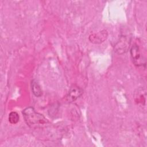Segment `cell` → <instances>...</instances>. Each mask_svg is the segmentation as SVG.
<instances>
[{
    "label": "cell",
    "mask_w": 147,
    "mask_h": 147,
    "mask_svg": "<svg viewBox=\"0 0 147 147\" xmlns=\"http://www.w3.org/2000/svg\"><path fill=\"white\" fill-rule=\"evenodd\" d=\"M130 55L132 61L135 65L141 66L145 65V60L141 55L139 47L137 44H134L132 45L130 49Z\"/></svg>",
    "instance_id": "cell-2"
},
{
    "label": "cell",
    "mask_w": 147,
    "mask_h": 147,
    "mask_svg": "<svg viewBox=\"0 0 147 147\" xmlns=\"http://www.w3.org/2000/svg\"><path fill=\"white\" fill-rule=\"evenodd\" d=\"M27 125L32 128H39L49 123L48 119L42 114L36 111L32 107L25 108L22 112Z\"/></svg>",
    "instance_id": "cell-1"
},
{
    "label": "cell",
    "mask_w": 147,
    "mask_h": 147,
    "mask_svg": "<svg viewBox=\"0 0 147 147\" xmlns=\"http://www.w3.org/2000/svg\"><path fill=\"white\" fill-rule=\"evenodd\" d=\"M32 91L33 94L36 97H40L42 95V90L41 86L36 80H33L31 83Z\"/></svg>",
    "instance_id": "cell-5"
},
{
    "label": "cell",
    "mask_w": 147,
    "mask_h": 147,
    "mask_svg": "<svg viewBox=\"0 0 147 147\" xmlns=\"http://www.w3.org/2000/svg\"><path fill=\"white\" fill-rule=\"evenodd\" d=\"M83 94V90L76 85H72L66 96V99L68 102L75 101Z\"/></svg>",
    "instance_id": "cell-4"
},
{
    "label": "cell",
    "mask_w": 147,
    "mask_h": 147,
    "mask_svg": "<svg viewBox=\"0 0 147 147\" xmlns=\"http://www.w3.org/2000/svg\"><path fill=\"white\" fill-rule=\"evenodd\" d=\"M9 121L11 124H16L19 121V115L17 112L12 111L9 115Z\"/></svg>",
    "instance_id": "cell-6"
},
{
    "label": "cell",
    "mask_w": 147,
    "mask_h": 147,
    "mask_svg": "<svg viewBox=\"0 0 147 147\" xmlns=\"http://www.w3.org/2000/svg\"><path fill=\"white\" fill-rule=\"evenodd\" d=\"M130 44V39L127 36H121L119 40L115 45L114 51L118 54L125 53L129 49Z\"/></svg>",
    "instance_id": "cell-3"
}]
</instances>
